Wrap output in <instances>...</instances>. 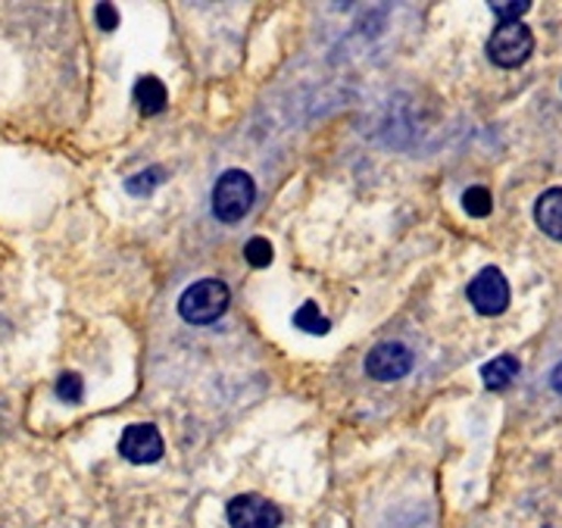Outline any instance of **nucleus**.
Masks as SVG:
<instances>
[{"mask_svg": "<svg viewBox=\"0 0 562 528\" xmlns=\"http://www.w3.org/2000/svg\"><path fill=\"white\" fill-rule=\"evenodd\" d=\"M232 291L220 279H201L191 288H184L179 297V316L191 325H210L228 310Z\"/></svg>", "mask_w": 562, "mask_h": 528, "instance_id": "nucleus-1", "label": "nucleus"}, {"mask_svg": "<svg viewBox=\"0 0 562 528\" xmlns=\"http://www.w3.org/2000/svg\"><path fill=\"white\" fill-rule=\"evenodd\" d=\"M257 201V184L244 169L222 172L220 182L213 188V213L222 223H238L247 216V210Z\"/></svg>", "mask_w": 562, "mask_h": 528, "instance_id": "nucleus-2", "label": "nucleus"}, {"mask_svg": "<svg viewBox=\"0 0 562 528\" xmlns=\"http://www.w3.org/2000/svg\"><path fill=\"white\" fill-rule=\"evenodd\" d=\"M531 50H535V35L525 22H501L487 41V57L501 69L522 66L531 57Z\"/></svg>", "mask_w": 562, "mask_h": 528, "instance_id": "nucleus-3", "label": "nucleus"}, {"mask_svg": "<svg viewBox=\"0 0 562 528\" xmlns=\"http://www.w3.org/2000/svg\"><path fill=\"white\" fill-rule=\"evenodd\" d=\"M469 304L482 316H501L509 306V282L497 266H484L482 272L469 282Z\"/></svg>", "mask_w": 562, "mask_h": 528, "instance_id": "nucleus-4", "label": "nucleus"}, {"mask_svg": "<svg viewBox=\"0 0 562 528\" xmlns=\"http://www.w3.org/2000/svg\"><path fill=\"white\" fill-rule=\"evenodd\" d=\"M228 526L232 528H279L281 509L262 494H238L228 501Z\"/></svg>", "mask_w": 562, "mask_h": 528, "instance_id": "nucleus-5", "label": "nucleus"}, {"mask_svg": "<svg viewBox=\"0 0 562 528\" xmlns=\"http://www.w3.org/2000/svg\"><path fill=\"white\" fill-rule=\"evenodd\" d=\"M413 350L401 341H384L375 345L366 357V372L375 379V382H397L403 375H409L413 369Z\"/></svg>", "mask_w": 562, "mask_h": 528, "instance_id": "nucleus-6", "label": "nucleus"}, {"mask_svg": "<svg viewBox=\"0 0 562 528\" xmlns=\"http://www.w3.org/2000/svg\"><path fill=\"white\" fill-rule=\"evenodd\" d=\"M120 453L128 463H135V467H150V463H157L162 457L160 428L150 426V423L128 426L120 438Z\"/></svg>", "mask_w": 562, "mask_h": 528, "instance_id": "nucleus-7", "label": "nucleus"}, {"mask_svg": "<svg viewBox=\"0 0 562 528\" xmlns=\"http://www.w3.org/2000/svg\"><path fill=\"white\" fill-rule=\"evenodd\" d=\"M535 223L541 225V232L553 241H562V188L543 191L535 203Z\"/></svg>", "mask_w": 562, "mask_h": 528, "instance_id": "nucleus-8", "label": "nucleus"}, {"mask_svg": "<svg viewBox=\"0 0 562 528\" xmlns=\"http://www.w3.org/2000/svg\"><path fill=\"white\" fill-rule=\"evenodd\" d=\"M519 372H522V366H519V360H516L513 353H501V357H494L491 363L482 366L484 385L491 387V391H501V387L513 385Z\"/></svg>", "mask_w": 562, "mask_h": 528, "instance_id": "nucleus-9", "label": "nucleus"}, {"mask_svg": "<svg viewBox=\"0 0 562 528\" xmlns=\"http://www.w3.org/2000/svg\"><path fill=\"white\" fill-rule=\"evenodd\" d=\"M135 101H138L144 116H157L162 106H166V101H169L166 85L157 76H140L138 85H135Z\"/></svg>", "mask_w": 562, "mask_h": 528, "instance_id": "nucleus-10", "label": "nucleus"}, {"mask_svg": "<svg viewBox=\"0 0 562 528\" xmlns=\"http://www.w3.org/2000/svg\"><path fill=\"white\" fill-rule=\"evenodd\" d=\"M294 325H297L301 332H310V335H325V332L331 328V323L322 316L319 306L313 304V301H306V304L294 313Z\"/></svg>", "mask_w": 562, "mask_h": 528, "instance_id": "nucleus-11", "label": "nucleus"}, {"mask_svg": "<svg viewBox=\"0 0 562 528\" xmlns=\"http://www.w3.org/2000/svg\"><path fill=\"white\" fill-rule=\"evenodd\" d=\"M462 206H465L469 216L484 220V216L491 213V206H494V198H491V191H487L484 184H475V188H469V191L462 194Z\"/></svg>", "mask_w": 562, "mask_h": 528, "instance_id": "nucleus-12", "label": "nucleus"}, {"mask_svg": "<svg viewBox=\"0 0 562 528\" xmlns=\"http://www.w3.org/2000/svg\"><path fill=\"white\" fill-rule=\"evenodd\" d=\"M531 10V0H491V13L501 22H519Z\"/></svg>", "mask_w": 562, "mask_h": 528, "instance_id": "nucleus-13", "label": "nucleus"}, {"mask_svg": "<svg viewBox=\"0 0 562 528\" xmlns=\"http://www.w3.org/2000/svg\"><path fill=\"white\" fill-rule=\"evenodd\" d=\"M162 179H166V172H162L160 166H154V169H147V172L132 176V179L125 182V191H128V194H150Z\"/></svg>", "mask_w": 562, "mask_h": 528, "instance_id": "nucleus-14", "label": "nucleus"}, {"mask_svg": "<svg viewBox=\"0 0 562 528\" xmlns=\"http://www.w3.org/2000/svg\"><path fill=\"white\" fill-rule=\"evenodd\" d=\"M244 257L254 269H266L272 263V244H269V238H250L244 244Z\"/></svg>", "mask_w": 562, "mask_h": 528, "instance_id": "nucleus-15", "label": "nucleus"}, {"mask_svg": "<svg viewBox=\"0 0 562 528\" xmlns=\"http://www.w3.org/2000/svg\"><path fill=\"white\" fill-rule=\"evenodd\" d=\"M81 394H85V385H81L79 372H66V375H60V382H57V397H60V401H66V404H79Z\"/></svg>", "mask_w": 562, "mask_h": 528, "instance_id": "nucleus-16", "label": "nucleus"}, {"mask_svg": "<svg viewBox=\"0 0 562 528\" xmlns=\"http://www.w3.org/2000/svg\"><path fill=\"white\" fill-rule=\"evenodd\" d=\"M98 25H101L103 32H113V29L120 25V13H116L113 3H101V7H98Z\"/></svg>", "mask_w": 562, "mask_h": 528, "instance_id": "nucleus-17", "label": "nucleus"}, {"mask_svg": "<svg viewBox=\"0 0 562 528\" xmlns=\"http://www.w3.org/2000/svg\"><path fill=\"white\" fill-rule=\"evenodd\" d=\"M550 387H553L557 394H562V363L553 366V372H550Z\"/></svg>", "mask_w": 562, "mask_h": 528, "instance_id": "nucleus-18", "label": "nucleus"}]
</instances>
